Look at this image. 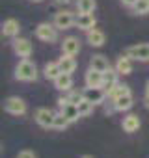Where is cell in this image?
Instances as JSON below:
<instances>
[{
    "mask_svg": "<svg viewBox=\"0 0 149 158\" xmlns=\"http://www.w3.org/2000/svg\"><path fill=\"white\" fill-rule=\"evenodd\" d=\"M15 78L23 82H34L37 78V67L30 61V60H23L17 67H15Z\"/></svg>",
    "mask_w": 149,
    "mask_h": 158,
    "instance_id": "obj_1",
    "label": "cell"
},
{
    "mask_svg": "<svg viewBox=\"0 0 149 158\" xmlns=\"http://www.w3.org/2000/svg\"><path fill=\"white\" fill-rule=\"evenodd\" d=\"M36 35H37V39H41V41H45V43H54V41L58 39V28L54 26V23H52V24L41 23V24L36 28Z\"/></svg>",
    "mask_w": 149,
    "mask_h": 158,
    "instance_id": "obj_2",
    "label": "cell"
},
{
    "mask_svg": "<svg viewBox=\"0 0 149 158\" xmlns=\"http://www.w3.org/2000/svg\"><path fill=\"white\" fill-rule=\"evenodd\" d=\"M125 56L136 61H149V43H140L134 47H129L125 50Z\"/></svg>",
    "mask_w": 149,
    "mask_h": 158,
    "instance_id": "obj_3",
    "label": "cell"
},
{
    "mask_svg": "<svg viewBox=\"0 0 149 158\" xmlns=\"http://www.w3.org/2000/svg\"><path fill=\"white\" fill-rule=\"evenodd\" d=\"M54 26L58 28V30H69L74 23H77V17H74L71 11H67V10H62V11H58L56 15H54Z\"/></svg>",
    "mask_w": 149,
    "mask_h": 158,
    "instance_id": "obj_4",
    "label": "cell"
},
{
    "mask_svg": "<svg viewBox=\"0 0 149 158\" xmlns=\"http://www.w3.org/2000/svg\"><path fill=\"white\" fill-rule=\"evenodd\" d=\"M4 110L11 115H23L26 112V102L21 97H10L4 101Z\"/></svg>",
    "mask_w": 149,
    "mask_h": 158,
    "instance_id": "obj_5",
    "label": "cell"
},
{
    "mask_svg": "<svg viewBox=\"0 0 149 158\" xmlns=\"http://www.w3.org/2000/svg\"><path fill=\"white\" fill-rule=\"evenodd\" d=\"M54 119H56V114L49 108H39L36 112V123L43 128H52L54 127Z\"/></svg>",
    "mask_w": 149,
    "mask_h": 158,
    "instance_id": "obj_6",
    "label": "cell"
},
{
    "mask_svg": "<svg viewBox=\"0 0 149 158\" xmlns=\"http://www.w3.org/2000/svg\"><path fill=\"white\" fill-rule=\"evenodd\" d=\"M58 106H60V112L69 119V121H77L80 117V112H79V104H73V102H67V99H60L58 101Z\"/></svg>",
    "mask_w": 149,
    "mask_h": 158,
    "instance_id": "obj_7",
    "label": "cell"
},
{
    "mask_svg": "<svg viewBox=\"0 0 149 158\" xmlns=\"http://www.w3.org/2000/svg\"><path fill=\"white\" fill-rule=\"evenodd\" d=\"M13 50H15V54L21 56V58H30L34 48H32V43H30L28 39H24V37H15V39H13Z\"/></svg>",
    "mask_w": 149,
    "mask_h": 158,
    "instance_id": "obj_8",
    "label": "cell"
},
{
    "mask_svg": "<svg viewBox=\"0 0 149 158\" xmlns=\"http://www.w3.org/2000/svg\"><path fill=\"white\" fill-rule=\"evenodd\" d=\"M82 97L88 99V101L93 102V104H101V102L108 97V93H106L103 88H88V86H86V89L82 91Z\"/></svg>",
    "mask_w": 149,
    "mask_h": 158,
    "instance_id": "obj_9",
    "label": "cell"
},
{
    "mask_svg": "<svg viewBox=\"0 0 149 158\" xmlns=\"http://www.w3.org/2000/svg\"><path fill=\"white\" fill-rule=\"evenodd\" d=\"M117 71H114V69H108V71H104L103 73V89L106 91V93H110L116 86H117Z\"/></svg>",
    "mask_w": 149,
    "mask_h": 158,
    "instance_id": "obj_10",
    "label": "cell"
},
{
    "mask_svg": "<svg viewBox=\"0 0 149 158\" xmlns=\"http://www.w3.org/2000/svg\"><path fill=\"white\" fill-rule=\"evenodd\" d=\"M62 52L69 56H77L80 52V41L77 37H65L62 43Z\"/></svg>",
    "mask_w": 149,
    "mask_h": 158,
    "instance_id": "obj_11",
    "label": "cell"
},
{
    "mask_svg": "<svg viewBox=\"0 0 149 158\" xmlns=\"http://www.w3.org/2000/svg\"><path fill=\"white\" fill-rule=\"evenodd\" d=\"M84 80H86L88 88H103V73L90 67L88 73H86V76H84Z\"/></svg>",
    "mask_w": 149,
    "mask_h": 158,
    "instance_id": "obj_12",
    "label": "cell"
},
{
    "mask_svg": "<svg viewBox=\"0 0 149 158\" xmlns=\"http://www.w3.org/2000/svg\"><path fill=\"white\" fill-rule=\"evenodd\" d=\"M95 17H93V13H79V17H77V28H80V30H86V32H90L92 28H95Z\"/></svg>",
    "mask_w": 149,
    "mask_h": 158,
    "instance_id": "obj_13",
    "label": "cell"
},
{
    "mask_svg": "<svg viewBox=\"0 0 149 158\" xmlns=\"http://www.w3.org/2000/svg\"><path fill=\"white\" fill-rule=\"evenodd\" d=\"M19 30H21V24H19V21H15V19H8V21H4V24H2V34H4L6 37H17V35H19Z\"/></svg>",
    "mask_w": 149,
    "mask_h": 158,
    "instance_id": "obj_14",
    "label": "cell"
},
{
    "mask_svg": "<svg viewBox=\"0 0 149 158\" xmlns=\"http://www.w3.org/2000/svg\"><path fill=\"white\" fill-rule=\"evenodd\" d=\"M112 102H114V110H117V112H127V110L132 108V95L127 93V95H123V97L114 99Z\"/></svg>",
    "mask_w": 149,
    "mask_h": 158,
    "instance_id": "obj_15",
    "label": "cell"
},
{
    "mask_svg": "<svg viewBox=\"0 0 149 158\" xmlns=\"http://www.w3.org/2000/svg\"><path fill=\"white\" fill-rule=\"evenodd\" d=\"M71 86H73V78H71L69 73H62L56 80H54V88L60 89V91H69Z\"/></svg>",
    "mask_w": 149,
    "mask_h": 158,
    "instance_id": "obj_16",
    "label": "cell"
},
{
    "mask_svg": "<svg viewBox=\"0 0 149 158\" xmlns=\"http://www.w3.org/2000/svg\"><path fill=\"white\" fill-rule=\"evenodd\" d=\"M58 65H60L62 73H69V74L77 69V61H74V58L69 56V54H63V56L58 60Z\"/></svg>",
    "mask_w": 149,
    "mask_h": 158,
    "instance_id": "obj_17",
    "label": "cell"
},
{
    "mask_svg": "<svg viewBox=\"0 0 149 158\" xmlns=\"http://www.w3.org/2000/svg\"><path fill=\"white\" fill-rule=\"evenodd\" d=\"M140 125H142V123H140V117L130 114V115H127V117L123 119V125H121V127H123V130H125V132L132 134V132H136V130L140 128Z\"/></svg>",
    "mask_w": 149,
    "mask_h": 158,
    "instance_id": "obj_18",
    "label": "cell"
},
{
    "mask_svg": "<svg viewBox=\"0 0 149 158\" xmlns=\"http://www.w3.org/2000/svg\"><path fill=\"white\" fill-rule=\"evenodd\" d=\"M90 67H92V69H95V71L104 73V71H108V69H110V63H108V60H106L104 56L97 54V56H93V58L90 60Z\"/></svg>",
    "mask_w": 149,
    "mask_h": 158,
    "instance_id": "obj_19",
    "label": "cell"
},
{
    "mask_svg": "<svg viewBox=\"0 0 149 158\" xmlns=\"http://www.w3.org/2000/svg\"><path fill=\"white\" fill-rule=\"evenodd\" d=\"M88 43L92 47H103L104 45V34L101 30H97V28H92L88 32Z\"/></svg>",
    "mask_w": 149,
    "mask_h": 158,
    "instance_id": "obj_20",
    "label": "cell"
},
{
    "mask_svg": "<svg viewBox=\"0 0 149 158\" xmlns=\"http://www.w3.org/2000/svg\"><path fill=\"white\" fill-rule=\"evenodd\" d=\"M116 71L119 74H130L132 73V61H130V58L129 56H121L117 60V63H116Z\"/></svg>",
    "mask_w": 149,
    "mask_h": 158,
    "instance_id": "obj_21",
    "label": "cell"
},
{
    "mask_svg": "<svg viewBox=\"0 0 149 158\" xmlns=\"http://www.w3.org/2000/svg\"><path fill=\"white\" fill-rule=\"evenodd\" d=\"M60 74H62V69H60L58 61H50V63L45 65V78H47V80H52L54 82Z\"/></svg>",
    "mask_w": 149,
    "mask_h": 158,
    "instance_id": "obj_22",
    "label": "cell"
},
{
    "mask_svg": "<svg viewBox=\"0 0 149 158\" xmlns=\"http://www.w3.org/2000/svg\"><path fill=\"white\" fill-rule=\"evenodd\" d=\"M97 2L95 0H77V10L79 13H93Z\"/></svg>",
    "mask_w": 149,
    "mask_h": 158,
    "instance_id": "obj_23",
    "label": "cell"
},
{
    "mask_svg": "<svg viewBox=\"0 0 149 158\" xmlns=\"http://www.w3.org/2000/svg\"><path fill=\"white\" fill-rule=\"evenodd\" d=\"M127 93H130V88L127 86V84H117L110 93H108V97L114 101V99H117V97H123V95H127Z\"/></svg>",
    "mask_w": 149,
    "mask_h": 158,
    "instance_id": "obj_24",
    "label": "cell"
},
{
    "mask_svg": "<svg viewBox=\"0 0 149 158\" xmlns=\"http://www.w3.org/2000/svg\"><path fill=\"white\" fill-rule=\"evenodd\" d=\"M79 112H80V117H86L93 112V102H90L88 99H82L79 102Z\"/></svg>",
    "mask_w": 149,
    "mask_h": 158,
    "instance_id": "obj_25",
    "label": "cell"
},
{
    "mask_svg": "<svg viewBox=\"0 0 149 158\" xmlns=\"http://www.w3.org/2000/svg\"><path fill=\"white\" fill-rule=\"evenodd\" d=\"M69 123H71V121L60 112V114H56V119H54V127H52V128H56V130H65Z\"/></svg>",
    "mask_w": 149,
    "mask_h": 158,
    "instance_id": "obj_26",
    "label": "cell"
},
{
    "mask_svg": "<svg viewBox=\"0 0 149 158\" xmlns=\"http://www.w3.org/2000/svg\"><path fill=\"white\" fill-rule=\"evenodd\" d=\"M132 8H134V13L145 15V13H149V0H138Z\"/></svg>",
    "mask_w": 149,
    "mask_h": 158,
    "instance_id": "obj_27",
    "label": "cell"
},
{
    "mask_svg": "<svg viewBox=\"0 0 149 158\" xmlns=\"http://www.w3.org/2000/svg\"><path fill=\"white\" fill-rule=\"evenodd\" d=\"M84 97H82V93H71L69 97H67V102H73V104H79L80 101H82Z\"/></svg>",
    "mask_w": 149,
    "mask_h": 158,
    "instance_id": "obj_28",
    "label": "cell"
},
{
    "mask_svg": "<svg viewBox=\"0 0 149 158\" xmlns=\"http://www.w3.org/2000/svg\"><path fill=\"white\" fill-rule=\"evenodd\" d=\"M17 158H37V156L34 154V151L24 149V151H21V152H19V156H17Z\"/></svg>",
    "mask_w": 149,
    "mask_h": 158,
    "instance_id": "obj_29",
    "label": "cell"
},
{
    "mask_svg": "<svg viewBox=\"0 0 149 158\" xmlns=\"http://www.w3.org/2000/svg\"><path fill=\"white\" fill-rule=\"evenodd\" d=\"M136 2H138V0H121V4H123V6H129V8H132Z\"/></svg>",
    "mask_w": 149,
    "mask_h": 158,
    "instance_id": "obj_30",
    "label": "cell"
},
{
    "mask_svg": "<svg viewBox=\"0 0 149 158\" xmlns=\"http://www.w3.org/2000/svg\"><path fill=\"white\" fill-rule=\"evenodd\" d=\"M56 4H60V6H67V4H71V2H77V0H54Z\"/></svg>",
    "mask_w": 149,
    "mask_h": 158,
    "instance_id": "obj_31",
    "label": "cell"
},
{
    "mask_svg": "<svg viewBox=\"0 0 149 158\" xmlns=\"http://www.w3.org/2000/svg\"><path fill=\"white\" fill-rule=\"evenodd\" d=\"M143 102H145V106L149 108V95H145V99H143Z\"/></svg>",
    "mask_w": 149,
    "mask_h": 158,
    "instance_id": "obj_32",
    "label": "cell"
},
{
    "mask_svg": "<svg viewBox=\"0 0 149 158\" xmlns=\"http://www.w3.org/2000/svg\"><path fill=\"white\" fill-rule=\"evenodd\" d=\"M145 95H149V80H147V84H145Z\"/></svg>",
    "mask_w": 149,
    "mask_h": 158,
    "instance_id": "obj_33",
    "label": "cell"
},
{
    "mask_svg": "<svg viewBox=\"0 0 149 158\" xmlns=\"http://www.w3.org/2000/svg\"><path fill=\"white\" fill-rule=\"evenodd\" d=\"M82 158H93V156H88V154H86V156H82Z\"/></svg>",
    "mask_w": 149,
    "mask_h": 158,
    "instance_id": "obj_34",
    "label": "cell"
},
{
    "mask_svg": "<svg viewBox=\"0 0 149 158\" xmlns=\"http://www.w3.org/2000/svg\"><path fill=\"white\" fill-rule=\"evenodd\" d=\"M32 2H41V0H32Z\"/></svg>",
    "mask_w": 149,
    "mask_h": 158,
    "instance_id": "obj_35",
    "label": "cell"
}]
</instances>
